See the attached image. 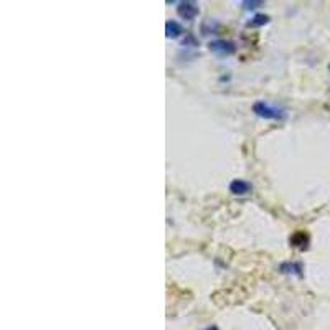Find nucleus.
Returning a JSON list of instances; mask_svg holds the SVG:
<instances>
[{
    "label": "nucleus",
    "mask_w": 330,
    "mask_h": 330,
    "mask_svg": "<svg viewBox=\"0 0 330 330\" xmlns=\"http://www.w3.org/2000/svg\"><path fill=\"white\" fill-rule=\"evenodd\" d=\"M253 111L256 112V116L264 117V119L281 121V119H284V117H286V111L281 109V107H278V106H273V104H269V102H264V101L254 102V106H253Z\"/></svg>",
    "instance_id": "1"
},
{
    "label": "nucleus",
    "mask_w": 330,
    "mask_h": 330,
    "mask_svg": "<svg viewBox=\"0 0 330 330\" xmlns=\"http://www.w3.org/2000/svg\"><path fill=\"white\" fill-rule=\"evenodd\" d=\"M210 50L218 56H229L236 51V47H234V43L228 42V40H216V42L210 43Z\"/></svg>",
    "instance_id": "2"
},
{
    "label": "nucleus",
    "mask_w": 330,
    "mask_h": 330,
    "mask_svg": "<svg viewBox=\"0 0 330 330\" xmlns=\"http://www.w3.org/2000/svg\"><path fill=\"white\" fill-rule=\"evenodd\" d=\"M198 12H200L198 10V5L193 2H182L177 7V13L183 20H193L198 15Z\"/></svg>",
    "instance_id": "3"
},
{
    "label": "nucleus",
    "mask_w": 330,
    "mask_h": 330,
    "mask_svg": "<svg viewBox=\"0 0 330 330\" xmlns=\"http://www.w3.org/2000/svg\"><path fill=\"white\" fill-rule=\"evenodd\" d=\"M253 190V185L250 182H246V180H233L231 183H229V192L234 193V195H246V193H250Z\"/></svg>",
    "instance_id": "4"
},
{
    "label": "nucleus",
    "mask_w": 330,
    "mask_h": 330,
    "mask_svg": "<svg viewBox=\"0 0 330 330\" xmlns=\"http://www.w3.org/2000/svg\"><path fill=\"white\" fill-rule=\"evenodd\" d=\"M165 33L169 38H177L183 33V26L175 20H169L165 24Z\"/></svg>",
    "instance_id": "5"
},
{
    "label": "nucleus",
    "mask_w": 330,
    "mask_h": 330,
    "mask_svg": "<svg viewBox=\"0 0 330 330\" xmlns=\"http://www.w3.org/2000/svg\"><path fill=\"white\" fill-rule=\"evenodd\" d=\"M307 241H309V239H307V236L304 233H296L294 234V236L291 238V243L296 248H301V250H304V248H307Z\"/></svg>",
    "instance_id": "6"
},
{
    "label": "nucleus",
    "mask_w": 330,
    "mask_h": 330,
    "mask_svg": "<svg viewBox=\"0 0 330 330\" xmlns=\"http://www.w3.org/2000/svg\"><path fill=\"white\" fill-rule=\"evenodd\" d=\"M281 271L286 274H301L302 268H301V264H297V263H284L281 266Z\"/></svg>",
    "instance_id": "7"
},
{
    "label": "nucleus",
    "mask_w": 330,
    "mask_h": 330,
    "mask_svg": "<svg viewBox=\"0 0 330 330\" xmlns=\"http://www.w3.org/2000/svg\"><path fill=\"white\" fill-rule=\"evenodd\" d=\"M266 24H269V17L268 15H254L248 25H250V26H263Z\"/></svg>",
    "instance_id": "8"
},
{
    "label": "nucleus",
    "mask_w": 330,
    "mask_h": 330,
    "mask_svg": "<svg viewBox=\"0 0 330 330\" xmlns=\"http://www.w3.org/2000/svg\"><path fill=\"white\" fill-rule=\"evenodd\" d=\"M261 5H264V3L263 2H243V7L248 8V10H253V8H257Z\"/></svg>",
    "instance_id": "9"
},
{
    "label": "nucleus",
    "mask_w": 330,
    "mask_h": 330,
    "mask_svg": "<svg viewBox=\"0 0 330 330\" xmlns=\"http://www.w3.org/2000/svg\"><path fill=\"white\" fill-rule=\"evenodd\" d=\"M188 43H192V45H197V40L193 38V35H187V38H183V45L187 47Z\"/></svg>",
    "instance_id": "10"
},
{
    "label": "nucleus",
    "mask_w": 330,
    "mask_h": 330,
    "mask_svg": "<svg viewBox=\"0 0 330 330\" xmlns=\"http://www.w3.org/2000/svg\"><path fill=\"white\" fill-rule=\"evenodd\" d=\"M206 330H218V329H216V327H210V329H206Z\"/></svg>",
    "instance_id": "11"
}]
</instances>
